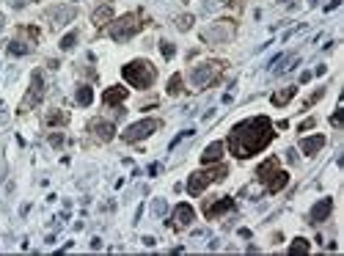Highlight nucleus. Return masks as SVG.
I'll list each match as a JSON object with an SVG mask.
<instances>
[{
	"label": "nucleus",
	"mask_w": 344,
	"mask_h": 256,
	"mask_svg": "<svg viewBox=\"0 0 344 256\" xmlns=\"http://www.w3.org/2000/svg\"><path fill=\"white\" fill-rule=\"evenodd\" d=\"M234 207V198H220L218 204H212V207H207V218H218L220 212H226V210H232Z\"/></svg>",
	"instance_id": "f3484780"
},
{
	"label": "nucleus",
	"mask_w": 344,
	"mask_h": 256,
	"mask_svg": "<svg viewBox=\"0 0 344 256\" xmlns=\"http://www.w3.org/2000/svg\"><path fill=\"white\" fill-rule=\"evenodd\" d=\"M273 177H275V179H270L267 190H270V193H278V190H284V187H286V182H289V174H286V171H275Z\"/></svg>",
	"instance_id": "dca6fc26"
},
{
	"label": "nucleus",
	"mask_w": 344,
	"mask_h": 256,
	"mask_svg": "<svg viewBox=\"0 0 344 256\" xmlns=\"http://www.w3.org/2000/svg\"><path fill=\"white\" fill-rule=\"evenodd\" d=\"M75 99H77V105L89 107V105L94 102V91H91V86H77V91H75Z\"/></svg>",
	"instance_id": "a211bd4d"
},
{
	"label": "nucleus",
	"mask_w": 344,
	"mask_h": 256,
	"mask_svg": "<svg viewBox=\"0 0 344 256\" xmlns=\"http://www.w3.org/2000/svg\"><path fill=\"white\" fill-rule=\"evenodd\" d=\"M91 132L99 140H105V144H107V140H113V132H116V130H113L110 121H91Z\"/></svg>",
	"instance_id": "f8f14e48"
},
{
	"label": "nucleus",
	"mask_w": 344,
	"mask_h": 256,
	"mask_svg": "<svg viewBox=\"0 0 344 256\" xmlns=\"http://www.w3.org/2000/svg\"><path fill=\"white\" fill-rule=\"evenodd\" d=\"M289 253H308V242L303 240V237H298L292 245H289Z\"/></svg>",
	"instance_id": "393cba45"
},
{
	"label": "nucleus",
	"mask_w": 344,
	"mask_h": 256,
	"mask_svg": "<svg viewBox=\"0 0 344 256\" xmlns=\"http://www.w3.org/2000/svg\"><path fill=\"white\" fill-rule=\"evenodd\" d=\"M0 121H6V105H0Z\"/></svg>",
	"instance_id": "e433bc0d"
},
{
	"label": "nucleus",
	"mask_w": 344,
	"mask_h": 256,
	"mask_svg": "<svg viewBox=\"0 0 344 256\" xmlns=\"http://www.w3.org/2000/svg\"><path fill=\"white\" fill-rule=\"evenodd\" d=\"M9 55H28L31 52V44H25V42H9Z\"/></svg>",
	"instance_id": "4be33fe9"
},
{
	"label": "nucleus",
	"mask_w": 344,
	"mask_h": 256,
	"mask_svg": "<svg viewBox=\"0 0 344 256\" xmlns=\"http://www.w3.org/2000/svg\"><path fill=\"white\" fill-rule=\"evenodd\" d=\"M339 3H341V0H330V3L325 6V11H333V9H339Z\"/></svg>",
	"instance_id": "f704fd0d"
},
{
	"label": "nucleus",
	"mask_w": 344,
	"mask_h": 256,
	"mask_svg": "<svg viewBox=\"0 0 344 256\" xmlns=\"http://www.w3.org/2000/svg\"><path fill=\"white\" fill-rule=\"evenodd\" d=\"M140 242H144V245H146V248H154V245H157V240H154V237H144V240H140Z\"/></svg>",
	"instance_id": "473e14b6"
},
{
	"label": "nucleus",
	"mask_w": 344,
	"mask_h": 256,
	"mask_svg": "<svg viewBox=\"0 0 344 256\" xmlns=\"http://www.w3.org/2000/svg\"><path fill=\"white\" fill-rule=\"evenodd\" d=\"M232 31H234L232 22H228V19H220L215 28H210V31L204 33V39H207V42H226V39L232 36Z\"/></svg>",
	"instance_id": "6e6552de"
},
{
	"label": "nucleus",
	"mask_w": 344,
	"mask_h": 256,
	"mask_svg": "<svg viewBox=\"0 0 344 256\" xmlns=\"http://www.w3.org/2000/svg\"><path fill=\"white\" fill-rule=\"evenodd\" d=\"M275 165H278V160L275 157H270V160H265V163H262L259 168H256V177H259L262 182H267L270 179V174L275 171Z\"/></svg>",
	"instance_id": "6ab92c4d"
},
{
	"label": "nucleus",
	"mask_w": 344,
	"mask_h": 256,
	"mask_svg": "<svg viewBox=\"0 0 344 256\" xmlns=\"http://www.w3.org/2000/svg\"><path fill=\"white\" fill-rule=\"evenodd\" d=\"M42 89H44V80L39 72H33V77H31V94H28V102H39L42 99Z\"/></svg>",
	"instance_id": "4468645a"
},
{
	"label": "nucleus",
	"mask_w": 344,
	"mask_h": 256,
	"mask_svg": "<svg viewBox=\"0 0 344 256\" xmlns=\"http://www.w3.org/2000/svg\"><path fill=\"white\" fill-rule=\"evenodd\" d=\"M278 3H289V0H278Z\"/></svg>",
	"instance_id": "4c0bfd02"
},
{
	"label": "nucleus",
	"mask_w": 344,
	"mask_h": 256,
	"mask_svg": "<svg viewBox=\"0 0 344 256\" xmlns=\"http://www.w3.org/2000/svg\"><path fill=\"white\" fill-rule=\"evenodd\" d=\"M50 19H52V25H66V22H72V19H75V9H72V6L52 9L50 11Z\"/></svg>",
	"instance_id": "9b49d317"
},
{
	"label": "nucleus",
	"mask_w": 344,
	"mask_h": 256,
	"mask_svg": "<svg viewBox=\"0 0 344 256\" xmlns=\"http://www.w3.org/2000/svg\"><path fill=\"white\" fill-rule=\"evenodd\" d=\"M157 130H160V121H157V119H144V121H138V124L127 127V130L121 132V138H124L127 144H135V140L149 138L152 132H157Z\"/></svg>",
	"instance_id": "39448f33"
},
{
	"label": "nucleus",
	"mask_w": 344,
	"mask_h": 256,
	"mask_svg": "<svg viewBox=\"0 0 344 256\" xmlns=\"http://www.w3.org/2000/svg\"><path fill=\"white\" fill-rule=\"evenodd\" d=\"M138 31H140L138 17H135V14H124L121 19H116V22L110 25V39H113V42H127V39H132Z\"/></svg>",
	"instance_id": "7ed1b4c3"
},
{
	"label": "nucleus",
	"mask_w": 344,
	"mask_h": 256,
	"mask_svg": "<svg viewBox=\"0 0 344 256\" xmlns=\"http://www.w3.org/2000/svg\"><path fill=\"white\" fill-rule=\"evenodd\" d=\"M190 135H193V130H182V132H179V135H177V138H174V140H171V144H168V149H177V144H179V140H185V138H190Z\"/></svg>",
	"instance_id": "c756f323"
},
{
	"label": "nucleus",
	"mask_w": 344,
	"mask_h": 256,
	"mask_svg": "<svg viewBox=\"0 0 344 256\" xmlns=\"http://www.w3.org/2000/svg\"><path fill=\"white\" fill-rule=\"evenodd\" d=\"M270 140H273V124L265 116H256L240 121L234 127L232 135H228V146L234 149L237 157H251V154L265 149Z\"/></svg>",
	"instance_id": "f257e3e1"
},
{
	"label": "nucleus",
	"mask_w": 344,
	"mask_h": 256,
	"mask_svg": "<svg viewBox=\"0 0 344 256\" xmlns=\"http://www.w3.org/2000/svg\"><path fill=\"white\" fill-rule=\"evenodd\" d=\"M179 86H182V75H174L171 83H168V94H179V91H182Z\"/></svg>",
	"instance_id": "c85d7f7f"
},
{
	"label": "nucleus",
	"mask_w": 344,
	"mask_h": 256,
	"mask_svg": "<svg viewBox=\"0 0 344 256\" xmlns=\"http://www.w3.org/2000/svg\"><path fill=\"white\" fill-rule=\"evenodd\" d=\"M121 75H124V80L132 86V89H149V86L154 83V77H157V72H154V66L149 64V61H130V64L121 69Z\"/></svg>",
	"instance_id": "f03ea898"
},
{
	"label": "nucleus",
	"mask_w": 344,
	"mask_h": 256,
	"mask_svg": "<svg viewBox=\"0 0 344 256\" xmlns=\"http://www.w3.org/2000/svg\"><path fill=\"white\" fill-rule=\"evenodd\" d=\"M91 248H94V251H99V248H102V240L94 237V240H91Z\"/></svg>",
	"instance_id": "c9c22d12"
},
{
	"label": "nucleus",
	"mask_w": 344,
	"mask_h": 256,
	"mask_svg": "<svg viewBox=\"0 0 344 256\" xmlns=\"http://www.w3.org/2000/svg\"><path fill=\"white\" fill-rule=\"evenodd\" d=\"M220 72V64H198L190 69V86L193 89H207Z\"/></svg>",
	"instance_id": "423d86ee"
},
{
	"label": "nucleus",
	"mask_w": 344,
	"mask_h": 256,
	"mask_svg": "<svg viewBox=\"0 0 344 256\" xmlns=\"http://www.w3.org/2000/svg\"><path fill=\"white\" fill-rule=\"evenodd\" d=\"M127 97V91L124 89H119V86H116V89H110V91H105V105H116V102H121V99H124Z\"/></svg>",
	"instance_id": "412c9836"
},
{
	"label": "nucleus",
	"mask_w": 344,
	"mask_h": 256,
	"mask_svg": "<svg viewBox=\"0 0 344 256\" xmlns=\"http://www.w3.org/2000/svg\"><path fill=\"white\" fill-rule=\"evenodd\" d=\"M113 19V9L110 6H99L97 11H94V25H105Z\"/></svg>",
	"instance_id": "aec40b11"
},
{
	"label": "nucleus",
	"mask_w": 344,
	"mask_h": 256,
	"mask_svg": "<svg viewBox=\"0 0 344 256\" xmlns=\"http://www.w3.org/2000/svg\"><path fill=\"white\" fill-rule=\"evenodd\" d=\"M152 212L157 215V218H163V215L168 212V204H165V198H154V201H152Z\"/></svg>",
	"instance_id": "b1692460"
},
{
	"label": "nucleus",
	"mask_w": 344,
	"mask_h": 256,
	"mask_svg": "<svg viewBox=\"0 0 344 256\" xmlns=\"http://www.w3.org/2000/svg\"><path fill=\"white\" fill-rule=\"evenodd\" d=\"M160 52H163V58H174L177 55V47L171 42H160Z\"/></svg>",
	"instance_id": "a878e982"
},
{
	"label": "nucleus",
	"mask_w": 344,
	"mask_h": 256,
	"mask_svg": "<svg viewBox=\"0 0 344 256\" xmlns=\"http://www.w3.org/2000/svg\"><path fill=\"white\" fill-rule=\"evenodd\" d=\"M330 212H333V201H330V198H320L311 207V212H308V223H322V220L330 218Z\"/></svg>",
	"instance_id": "0eeeda50"
},
{
	"label": "nucleus",
	"mask_w": 344,
	"mask_h": 256,
	"mask_svg": "<svg viewBox=\"0 0 344 256\" xmlns=\"http://www.w3.org/2000/svg\"><path fill=\"white\" fill-rule=\"evenodd\" d=\"M177 28H179V31H190V28H193V17H190V14H182L179 22H177Z\"/></svg>",
	"instance_id": "bb28decb"
},
{
	"label": "nucleus",
	"mask_w": 344,
	"mask_h": 256,
	"mask_svg": "<svg viewBox=\"0 0 344 256\" xmlns=\"http://www.w3.org/2000/svg\"><path fill=\"white\" fill-rule=\"evenodd\" d=\"M330 121H333V124H336V127H339V124H341V107H339V110H336V113H333V119H330Z\"/></svg>",
	"instance_id": "72a5a7b5"
},
{
	"label": "nucleus",
	"mask_w": 344,
	"mask_h": 256,
	"mask_svg": "<svg viewBox=\"0 0 344 256\" xmlns=\"http://www.w3.org/2000/svg\"><path fill=\"white\" fill-rule=\"evenodd\" d=\"M314 124H317V121H314V119H306V121H303V124L298 127V130H300V132H303V130H311V127H314Z\"/></svg>",
	"instance_id": "7c9ffc66"
},
{
	"label": "nucleus",
	"mask_w": 344,
	"mask_h": 256,
	"mask_svg": "<svg viewBox=\"0 0 344 256\" xmlns=\"http://www.w3.org/2000/svg\"><path fill=\"white\" fill-rule=\"evenodd\" d=\"M295 94H298V89H295V86H286L284 91H278V94H273V97H270V102H273L275 107H284L289 99L295 97Z\"/></svg>",
	"instance_id": "2eb2a0df"
},
{
	"label": "nucleus",
	"mask_w": 344,
	"mask_h": 256,
	"mask_svg": "<svg viewBox=\"0 0 344 256\" xmlns=\"http://www.w3.org/2000/svg\"><path fill=\"white\" fill-rule=\"evenodd\" d=\"M322 146H325V135H322V132L320 135H311V138H300V152L308 154V157H314Z\"/></svg>",
	"instance_id": "9d476101"
},
{
	"label": "nucleus",
	"mask_w": 344,
	"mask_h": 256,
	"mask_svg": "<svg viewBox=\"0 0 344 256\" xmlns=\"http://www.w3.org/2000/svg\"><path fill=\"white\" fill-rule=\"evenodd\" d=\"M220 157H223V144H220V140H215V144H210L204 149V154H201V163L210 165V163H218Z\"/></svg>",
	"instance_id": "ddd939ff"
},
{
	"label": "nucleus",
	"mask_w": 344,
	"mask_h": 256,
	"mask_svg": "<svg viewBox=\"0 0 344 256\" xmlns=\"http://www.w3.org/2000/svg\"><path fill=\"white\" fill-rule=\"evenodd\" d=\"M193 220H195L193 207H190V204H177V210H174V226L185 229V226H190Z\"/></svg>",
	"instance_id": "1a4fd4ad"
},
{
	"label": "nucleus",
	"mask_w": 344,
	"mask_h": 256,
	"mask_svg": "<svg viewBox=\"0 0 344 256\" xmlns=\"http://www.w3.org/2000/svg\"><path fill=\"white\" fill-rule=\"evenodd\" d=\"M75 44H77V31H69L64 39H61V44H58V47H61V50H72Z\"/></svg>",
	"instance_id": "5701e85b"
},
{
	"label": "nucleus",
	"mask_w": 344,
	"mask_h": 256,
	"mask_svg": "<svg viewBox=\"0 0 344 256\" xmlns=\"http://www.w3.org/2000/svg\"><path fill=\"white\" fill-rule=\"evenodd\" d=\"M47 124H66V113H50V116H47Z\"/></svg>",
	"instance_id": "cd10ccee"
},
{
	"label": "nucleus",
	"mask_w": 344,
	"mask_h": 256,
	"mask_svg": "<svg viewBox=\"0 0 344 256\" xmlns=\"http://www.w3.org/2000/svg\"><path fill=\"white\" fill-rule=\"evenodd\" d=\"M50 144L52 146H61V144H64V135H61V132H58V135H50Z\"/></svg>",
	"instance_id": "2f4dec72"
},
{
	"label": "nucleus",
	"mask_w": 344,
	"mask_h": 256,
	"mask_svg": "<svg viewBox=\"0 0 344 256\" xmlns=\"http://www.w3.org/2000/svg\"><path fill=\"white\" fill-rule=\"evenodd\" d=\"M223 177H226V165H220L218 171H195V174H190V179H187V193H190V196H198L212 179H223Z\"/></svg>",
	"instance_id": "20e7f679"
}]
</instances>
